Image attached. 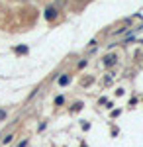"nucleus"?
<instances>
[{
    "label": "nucleus",
    "mask_w": 143,
    "mask_h": 147,
    "mask_svg": "<svg viewBox=\"0 0 143 147\" xmlns=\"http://www.w3.org/2000/svg\"><path fill=\"white\" fill-rule=\"evenodd\" d=\"M45 18H47V20H55L57 18V10L53 8V6H49V8L45 10Z\"/></svg>",
    "instance_id": "f257e3e1"
},
{
    "label": "nucleus",
    "mask_w": 143,
    "mask_h": 147,
    "mask_svg": "<svg viewBox=\"0 0 143 147\" xmlns=\"http://www.w3.org/2000/svg\"><path fill=\"white\" fill-rule=\"evenodd\" d=\"M14 51H16V53H20V55H26V53H28V47H26V45H20V47H16Z\"/></svg>",
    "instance_id": "f03ea898"
},
{
    "label": "nucleus",
    "mask_w": 143,
    "mask_h": 147,
    "mask_svg": "<svg viewBox=\"0 0 143 147\" xmlns=\"http://www.w3.org/2000/svg\"><path fill=\"white\" fill-rule=\"evenodd\" d=\"M104 63H106V65H114V63H116V57H114V55L106 57V61H104Z\"/></svg>",
    "instance_id": "7ed1b4c3"
},
{
    "label": "nucleus",
    "mask_w": 143,
    "mask_h": 147,
    "mask_svg": "<svg viewBox=\"0 0 143 147\" xmlns=\"http://www.w3.org/2000/svg\"><path fill=\"white\" fill-rule=\"evenodd\" d=\"M69 77H59V84H61V86H63V84H69Z\"/></svg>",
    "instance_id": "20e7f679"
},
{
    "label": "nucleus",
    "mask_w": 143,
    "mask_h": 147,
    "mask_svg": "<svg viewBox=\"0 0 143 147\" xmlns=\"http://www.w3.org/2000/svg\"><path fill=\"white\" fill-rule=\"evenodd\" d=\"M63 102H65V98H63V96H57V98H55V104H57V106H61Z\"/></svg>",
    "instance_id": "39448f33"
},
{
    "label": "nucleus",
    "mask_w": 143,
    "mask_h": 147,
    "mask_svg": "<svg viewBox=\"0 0 143 147\" xmlns=\"http://www.w3.org/2000/svg\"><path fill=\"white\" fill-rule=\"evenodd\" d=\"M80 108H82V102H77V104H75V108H73V110H80Z\"/></svg>",
    "instance_id": "423d86ee"
},
{
    "label": "nucleus",
    "mask_w": 143,
    "mask_h": 147,
    "mask_svg": "<svg viewBox=\"0 0 143 147\" xmlns=\"http://www.w3.org/2000/svg\"><path fill=\"white\" fill-rule=\"evenodd\" d=\"M4 118H6V112H4V110H0V120H4Z\"/></svg>",
    "instance_id": "0eeeda50"
},
{
    "label": "nucleus",
    "mask_w": 143,
    "mask_h": 147,
    "mask_svg": "<svg viewBox=\"0 0 143 147\" xmlns=\"http://www.w3.org/2000/svg\"><path fill=\"white\" fill-rule=\"evenodd\" d=\"M80 147H88V145H84V143H82V145H80Z\"/></svg>",
    "instance_id": "6e6552de"
}]
</instances>
